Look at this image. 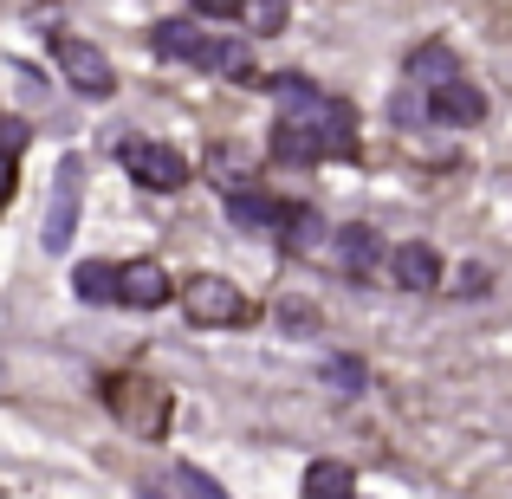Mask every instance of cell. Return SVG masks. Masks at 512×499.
<instances>
[{
	"mask_svg": "<svg viewBox=\"0 0 512 499\" xmlns=\"http://www.w3.org/2000/svg\"><path fill=\"white\" fill-rule=\"evenodd\" d=\"M150 52H156V59H175V65H201V72L234 78V85H253V78H260V65H253V46H247V39L208 33V26L188 20V13H169V20L150 26Z\"/></svg>",
	"mask_w": 512,
	"mask_h": 499,
	"instance_id": "3957f363",
	"label": "cell"
},
{
	"mask_svg": "<svg viewBox=\"0 0 512 499\" xmlns=\"http://www.w3.org/2000/svg\"><path fill=\"white\" fill-rule=\"evenodd\" d=\"M175 299H182V318L195 331H240V325H253V299L234 286L227 273H195V279H182L175 286Z\"/></svg>",
	"mask_w": 512,
	"mask_h": 499,
	"instance_id": "5b68a950",
	"label": "cell"
},
{
	"mask_svg": "<svg viewBox=\"0 0 512 499\" xmlns=\"http://www.w3.org/2000/svg\"><path fill=\"white\" fill-rule=\"evenodd\" d=\"M389 117H396L402 130H422V124L474 130L480 117H487V98L467 85V72H461L448 39H422V46L402 59V91H396V104H389Z\"/></svg>",
	"mask_w": 512,
	"mask_h": 499,
	"instance_id": "7a4b0ae2",
	"label": "cell"
},
{
	"mask_svg": "<svg viewBox=\"0 0 512 499\" xmlns=\"http://www.w3.org/2000/svg\"><path fill=\"white\" fill-rule=\"evenodd\" d=\"M137 499H163V487H137Z\"/></svg>",
	"mask_w": 512,
	"mask_h": 499,
	"instance_id": "ffe728a7",
	"label": "cell"
},
{
	"mask_svg": "<svg viewBox=\"0 0 512 499\" xmlns=\"http://www.w3.org/2000/svg\"><path fill=\"white\" fill-rule=\"evenodd\" d=\"M292 201H279V195H260V188H247V195H227V221L240 227V234H266V240H286V227H292Z\"/></svg>",
	"mask_w": 512,
	"mask_h": 499,
	"instance_id": "30bf717a",
	"label": "cell"
},
{
	"mask_svg": "<svg viewBox=\"0 0 512 499\" xmlns=\"http://www.w3.org/2000/svg\"><path fill=\"white\" fill-rule=\"evenodd\" d=\"M279 117H273V163L312 169V163H357V104L312 85L299 72L266 78Z\"/></svg>",
	"mask_w": 512,
	"mask_h": 499,
	"instance_id": "6da1fadb",
	"label": "cell"
},
{
	"mask_svg": "<svg viewBox=\"0 0 512 499\" xmlns=\"http://www.w3.org/2000/svg\"><path fill=\"white\" fill-rule=\"evenodd\" d=\"M305 499H357V474L344 461H312L305 467Z\"/></svg>",
	"mask_w": 512,
	"mask_h": 499,
	"instance_id": "4fadbf2b",
	"label": "cell"
},
{
	"mask_svg": "<svg viewBox=\"0 0 512 499\" xmlns=\"http://www.w3.org/2000/svg\"><path fill=\"white\" fill-rule=\"evenodd\" d=\"M46 46H52V65H59V78L78 91V98H91V104L117 98V65L104 59L91 39H78V33H65V26H52Z\"/></svg>",
	"mask_w": 512,
	"mask_h": 499,
	"instance_id": "8992f818",
	"label": "cell"
},
{
	"mask_svg": "<svg viewBox=\"0 0 512 499\" xmlns=\"http://www.w3.org/2000/svg\"><path fill=\"white\" fill-rule=\"evenodd\" d=\"M169 493H182V499H227V487L208 480L201 467H169Z\"/></svg>",
	"mask_w": 512,
	"mask_h": 499,
	"instance_id": "2e32d148",
	"label": "cell"
},
{
	"mask_svg": "<svg viewBox=\"0 0 512 499\" xmlns=\"http://www.w3.org/2000/svg\"><path fill=\"white\" fill-rule=\"evenodd\" d=\"M441 253L428 247V240H402L396 253H389V279H396L402 292H441Z\"/></svg>",
	"mask_w": 512,
	"mask_h": 499,
	"instance_id": "8fae6325",
	"label": "cell"
},
{
	"mask_svg": "<svg viewBox=\"0 0 512 499\" xmlns=\"http://www.w3.org/2000/svg\"><path fill=\"white\" fill-rule=\"evenodd\" d=\"M7 201H13V156L0 150V208H7Z\"/></svg>",
	"mask_w": 512,
	"mask_h": 499,
	"instance_id": "d6986e66",
	"label": "cell"
},
{
	"mask_svg": "<svg viewBox=\"0 0 512 499\" xmlns=\"http://www.w3.org/2000/svg\"><path fill=\"white\" fill-rule=\"evenodd\" d=\"M98 389H104V409H111V422L124 428V435H137V441H163V435H169L175 396L156 383V376H143V370H111Z\"/></svg>",
	"mask_w": 512,
	"mask_h": 499,
	"instance_id": "277c9868",
	"label": "cell"
},
{
	"mask_svg": "<svg viewBox=\"0 0 512 499\" xmlns=\"http://www.w3.org/2000/svg\"><path fill=\"white\" fill-rule=\"evenodd\" d=\"M78 195H85V156H59V175H52V208H46V253L72 247V227H78Z\"/></svg>",
	"mask_w": 512,
	"mask_h": 499,
	"instance_id": "9c48e42d",
	"label": "cell"
},
{
	"mask_svg": "<svg viewBox=\"0 0 512 499\" xmlns=\"http://www.w3.org/2000/svg\"><path fill=\"white\" fill-rule=\"evenodd\" d=\"M325 383L338 389V396H363V383H370V370H363L357 357H331V363H325Z\"/></svg>",
	"mask_w": 512,
	"mask_h": 499,
	"instance_id": "e0dca14e",
	"label": "cell"
},
{
	"mask_svg": "<svg viewBox=\"0 0 512 499\" xmlns=\"http://www.w3.org/2000/svg\"><path fill=\"white\" fill-rule=\"evenodd\" d=\"M331 240H338V266H344L350 279H370L376 273V260H383V234H376V227L357 221V227H338Z\"/></svg>",
	"mask_w": 512,
	"mask_h": 499,
	"instance_id": "7c38bea8",
	"label": "cell"
},
{
	"mask_svg": "<svg viewBox=\"0 0 512 499\" xmlns=\"http://www.w3.org/2000/svg\"><path fill=\"white\" fill-rule=\"evenodd\" d=\"M234 20H240V26H260V33H286L292 13L273 7V0H253V7H234Z\"/></svg>",
	"mask_w": 512,
	"mask_h": 499,
	"instance_id": "ac0fdd59",
	"label": "cell"
},
{
	"mask_svg": "<svg viewBox=\"0 0 512 499\" xmlns=\"http://www.w3.org/2000/svg\"><path fill=\"white\" fill-rule=\"evenodd\" d=\"M169 299H175V279L163 260H124L111 273V305H124V312H156Z\"/></svg>",
	"mask_w": 512,
	"mask_h": 499,
	"instance_id": "ba28073f",
	"label": "cell"
},
{
	"mask_svg": "<svg viewBox=\"0 0 512 499\" xmlns=\"http://www.w3.org/2000/svg\"><path fill=\"white\" fill-rule=\"evenodd\" d=\"M325 240H331V234H325V221H318L312 208H299L279 247H286V253H299V260H318V253H325Z\"/></svg>",
	"mask_w": 512,
	"mask_h": 499,
	"instance_id": "5bb4252c",
	"label": "cell"
},
{
	"mask_svg": "<svg viewBox=\"0 0 512 499\" xmlns=\"http://www.w3.org/2000/svg\"><path fill=\"white\" fill-rule=\"evenodd\" d=\"M111 273H117L111 260H85V266H72V292H78L85 305H111Z\"/></svg>",
	"mask_w": 512,
	"mask_h": 499,
	"instance_id": "9a60e30c",
	"label": "cell"
},
{
	"mask_svg": "<svg viewBox=\"0 0 512 499\" xmlns=\"http://www.w3.org/2000/svg\"><path fill=\"white\" fill-rule=\"evenodd\" d=\"M117 163H124V175L137 188H150V195H182L188 175H195V163L163 137H124L117 143Z\"/></svg>",
	"mask_w": 512,
	"mask_h": 499,
	"instance_id": "52a82bcc",
	"label": "cell"
}]
</instances>
